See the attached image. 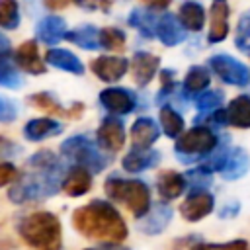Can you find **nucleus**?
Here are the masks:
<instances>
[{"instance_id":"f257e3e1","label":"nucleus","mask_w":250,"mask_h":250,"mask_svg":"<svg viewBox=\"0 0 250 250\" xmlns=\"http://www.w3.org/2000/svg\"><path fill=\"white\" fill-rule=\"evenodd\" d=\"M29 172L21 176L10 189V201L21 205L37 199L51 197L59 191L64 180V168L51 150H39L27 160Z\"/></svg>"},{"instance_id":"f03ea898","label":"nucleus","mask_w":250,"mask_h":250,"mask_svg":"<svg viewBox=\"0 0 250 250\" xmlns=\"http://www.w3.org/2000/svg\"><path fill=\"white\" fill-rule=\"evenodd\" d=\"M72 225L82 236L104 244H119L127 238V225L123 217L104 199H94L88 205L78 207L72 213Z\"/></svg>"},{"instance_id":"7ed1b4c3","label":"nucleus","mask_w":250,"mask_h":250,"mask_svg":"<svg viewBox=\"0 0 250 250\" xmlns=\"http://www.w3.org/2000/svg\"><path fill=\"white\" fill-rule=\"evenodd\" d=\"M18 234L31 250H61L62 229L57 215L49 211H33L20 219Z\"/></svg>"},{"instance_id":"20e7f679","label":"nucleus","mask_w":250,"mask_h":250,"mask_svg":"<svg viewBox=\"0 0 250 250\" xmlns=\"http://www.w3.org/2000/svg\"><path fill=\"white\" fill-rule=\"evenodd\" d=\"M109 199L123 203L133 217L141 219L150 209V189L143 180H125L119 176H109L104 184Z\"/></svg>"},{"instance_id":"39448f33","label":"nucleus","mask_w":250,"mask_h":250,"mask_svg":"<svg viewBox=\"0 0 250 250\" xmlns=\"http://www.w3.org/2000/svg\"><path fill=\"white\" fill-rule=\"evenodd\" d=\"M219 137L211 131V127L205 125H193L189 131L178 137L174 145V152L180 162L191 164L197 160H203L205 156H211L213 150L219 146Z\"/></svg>"},{"instance_id":"423d86ee","label":"nucleus","mask_w":250,"mask_h":250,"mask_svg":"<svg viewBox=\"0 0 250 250\" xmlns=\"http://www.w3.org/2000/svg\"><path fill=\"white\" fill-rule=\"evenodd\" d=\"M61 152H62L66 158L74 160L78 166L88 168L92 174L102 172V170L107 166V162H109V158L104 156L102 150H100L90 139H86L84 135H74V137L66 139V141L61 145Z\"/></svg>"},{"instance_id":"0eeeda50","label":"nucleus","mask_w":250,"mask_h":250,"mask_svg":"<svg viewBox=\"0 0 250 250\" xmlns=\"http://www.w3.org/2000/svg\"><path fill=\"white\" fill-rule=\"evenodd\" d=\"M209 66L223 82L230 86H246L250 82V72L246 64H242L230 55H213L209 59Z\"/></svg>"},{"instance_id":"6e6552de","label":"nucleus","mask_w":250,"mask_h":250,"mask_svg":"<svg viewBox=\"0 0 250 250\" xmlns=\"http://www.w3.org/2000/svg\"><path fill=\"white\" fill-rule=\"evenodd\" d=\"M211 119L219 125L250 129V96H236L225 109H215Z\"/></svg>"},{"instance_id":"1a4fd4ad","label":"nucleus","mask_w":250,"mask_h":250,"mask_svg":"<svg viewBox=\"0 0 250 250\" xmlns=\"http://www.w3.org/2000/svg\"><path fill=\"white\" fill-rule=\"evenodd\" d=\"M215 207V197L207 191V189H199V191H191L186 201L180 205V215L189 221V223H197L201 219H205Z\"/></svg>"},{"instance_id":"9d476101","label":"nucleus","mask_w":250,"mask_h":250,"mask_svg":"<svg viewBox=\"0 0 250 250\" xmlns=\"http://www.w3.org/2000/svg\"><path fill=\"white\" fill-rule=\"evenodd\" d=\"M100 104H102V107H105L111 113L125 115V113H131L135 109L137 98L131 90L115 86V88H105L100 92Z\"/></svg>"},{"instance_id":"9b49d317","label":"nucleus","mask_w":250,"mask_h":250,"mask_svg":"<svg viewBox=\"0 0 250 250\" xmlns=\"http://www.w3.org/2000/svg\"><path fill=\"white\" fill-rule=\"evenodd\" d=\"M98 145L109 152H117L123 143H125V129H123V121L109 115L102 121L100 129H98Z\"/></svg>"},{"instance_id":"f8f14e48","label":"nucleus","mask_w":250,"mask_h":250,"mask_svg":"<svg viewBox=\"0 0 250 250\" xmlns=\"http://www.w3.org/2000/svg\"><path fill=\"white\" fill-rule=\"evenodd\" d=\"M129 62L123 57H98L92 61V72L104 82H115L125 76Z\"/></svg>"},{"instance_id":"ddd939ff","label":"nucleus","mask_w":250,"mask_h":250,"mask_svg":"<svg viewBox=\"0 0 250 250\" xmlns=\"http://www.w3.org/2000/svg\"><path fill=\"white\" fill-rule=\"evenodd\" d=\"M158 57L152 55V53H145V51H139L133 55V61H131V74H133V80L137 86H146L156 70H158Z\"/></svg>"},{"instance_id":"4468645a","label":"nucleus","mask_w":250,"mask_h":250,"mask_svg":"<svg viewBox=\"0 0 250 250\" xmlns=\"http://www.w3.org/2000/svg\"><path fill=\"white\" fill-rule=\"evenodd\" d=\"M172 221V209L166 203H156L145 217L139 219V230L145 234H160Z\"/></svg>"},{"instance_id":"2eb2a0df","label":"nucleus","mask_w":250,"mask_h":250,"mask_svg":"<svg viewBox=\"0 0 250 250\" xmlns=\"http://www.w3.org/2000/svg\"><path fill=\"white\" fill-rule=\"evenodd\" d=\"M229 4L227 0H213L211 4V23L207 39L209 43H221L229 33Z\"/></svg>"},{"instance_id":"dca6fc26","label":"nucleus","mask_w":250,"mask_h":250,"mask_svg":"<svg viewBox=\"0 0 250 250\" xmlns=\"http://www.w3.org/2000/svg\"><path fill=\"white\" fill-rule=\"evenodd\" d=\"M160 162V152L154 150V148H131L123 160H121V166L123 170L127 172H143V170H148V168H154L156 164Z\"/></svg>"},{"instance_id":"f3484780","label":"nucleus","mask_w":250,"mask_h":250,"mask_svg":"<svg viewBox=\"0 0 250 250\" xmlns=\"http://www.w3.org/2000/svg\"><path fill=\"white\" fill-rule=\"evenodd\" d=\"M156 37L166 45V47H174L178 43H182L186 39V31L180 25L178 16L174 14H162L156 20V29H154Z\"/></svg>"},{"instance_id":"a211bd4d","label":"nucleus","mask_w":250,"mask_h":250,"mask_svg":"<svg viewBox=\"0 0 250 250\" xmlns=\"http://www.w3.org/2000/svg\"><path fill=\"white\" fill-rule=\"evenodd\" d=\"M66 21L59 16H47L37 23V39L49 47H55L62 39H66Z\"/></svg>"},{"instance_id":"6ab92c4d","label":"nucleus","mask_w":250,"mask_h":250,"mask_svg":"<svg viewBox=\"0 0 250 250\" xmlns=\"http://www.w3.org/2000/svg\"><path fill=\"white\" fill-rule=\"evenodd\" d=\"M61 188L64 189L66 195H70V197H80V195H84L86 191H90V188H92V172H90L88 168L76 164V166H72V168L66 172V176H64Z\"/></svg>"},{"instance_id":"aec40b11","label":"nucleus","mask_w":250,"mask_h":250,"mask_svg":"<svg viewBox=\"0 0 250 250\" xmlns=\"http://www.w3.org/2000/svg\"><path fill=\"white\" fill-rule=\"evenodd\" d=\"M248 170H250V156H248V152L244 148H240V146H234V148L229 150V154H227V158H225V162H223L219 172H221V176L225 180H238Z\"/></svg>"},{"instance_id":"412c9836","label":"nucleus","mask_w":250,"mask_h":250,"mask_svg":"<svg viewBox=\"0 0 250 250\" xmlns=\"http://www.w3.org/2000/svg\"><path fill=\"white\" fill-rule=\"evenodd\" d=\"M14 57H16L18 66L23 68L29 74H43L47 70L45 68V62L39 57V49H37V43L35 41H23L18 47V51H16Z\"/></svg>"},{"instance_id":"4be33fe9","label":"nucleus","mask_w":250,"mask_h":250,"mask_svg":"<svg viewBox=\"0 0 250 250\" xmlns=\"http://www.w3.org/2000/svg\"><path fill=\"white\" fill-rule=\"evenodd\" d=\"M160 129L154 119L150 117H139L131 125V141L135 148H150V145L158 139Z\"/></svg>"},{"instance_id":"5701e85b","label":"nucleus","mask_w":250,"mask_h":250,"mask_svg":"<svg viewBox=\"0 0 250 250\" xmlns=\"http://www.w3.org/2000/svg\"><path fill=\"white\" fill-rule=\"evenodd\" d=\"M188 188V180L186 176H182L180 172H174V170H166L162 172L158 178H156V189L160 193L162 199L170 201V199H176L180 197Z\"/></svg>"},{"instance_id":"b1692460","label":"nucleus","mask_w":250,"mask_h":250,"mask_svg":"<svg viewBox=\"0 0 250 250\" xmlns=\"http://www.w3.org/2000/svg\"><path fill=\"white\" fill-rule=\"evenodd\" d=\"M62 133V125L55 119H49V117H37V119H29L23 127V137L27 141H43V139H49V137H55Z\"/></svg>"},{"instance_id":"393cba45","label":"nucleus","mask_w":250,"mask_h":250,"mask_svg":"<svg viewBox=\"0 0 250 250\" xmlns=\"http://www.w3.org/2000/svg\"><path fill=\"white\" fill-rule=\"evenodd\" d=\"M45 61L51 64V66H55V68H61V70H64V72H70V74H84V64H82V61L74 55V53H70V51H66V49H49L47 51V55H45Z\"/></svg>"},{"instance_id":"a878e982","label":"nucleus","mask_w":250,"mask_h":250,"mask_svg":"<svg viewBox=\"0 0 250 250\" xmlns=\"http://www.w3.org/2000/svg\"><path fill=\"white\" fill-rule=\"evenodd\" d=\"M180 23L189 31H201L205 23V10L199 2H184L178 12Z\"/></svg>"},{"instance_id":"bb28decb","label":"nucleus","mask_w":250,"mask_h":250,"mask_svg":"<svg viewBox=\"0 0 250 250\" xmlns=\"http://www.w3.org/2000/svg\"><path fill=\"white\" fill-rule=\"evenodd\" d=\"M66 39L70 43L82 47V49H88V51H96V49L102 47L100 45V31L94 25H90V23L88 25H80V27L68 31L66 33Z\"/></svg>"},{"instance_id":"cd10ccee","label":"nucleus","mask_w":250,"mask_h":250,"mask_svg":"<svg viewBox=\"0 0 250 250\" xmlns=\"http://www.w3.org/2000/svg\"><path fill=\"white\" fill-rule=\"evenodd\" d=\"M211 82V74L205 66H191L184 78V92L186 96H195V94H201Z\"/></svg>"},{"instance_id":"c85d7f7f","label":"nucleus","mask_w":250,"mask_h":250,"mask_svg":"<svg viewBox=\"0 0 250 250\" xmlns=\"http://www.w3.org/2000/svg\"><path fill=\"white\" fill-rule=\"evenodd\" d=\"M160 125H162L164 135L178 139L180 133L184 131V117L172 105H162L160 107Z\"/></svg>"},{"instance_id":"c756f323","label":"nucleus","mask_w":250,"mask_h":250,"mask_svg":"<svg viewBox=\"0 0 250 250\" xmlns=\"http://www.w3.org/2000/svg\"><path fill=\"white\" fill-rule=\"evenodd\" d=\"M156 20H158V18H154L150 12H146V10H143V8H135V10L129 14V25L137 27L145 37L156 35V33H154V29H156Z\"/></svg>"},{"instance_id":"7c9ffc66","label":"nucleus","mask_w":250,"mask_h":250,"mask_svg":"<svg viewBox=\"0 0 250 250\" xmlns=\"http://www.w3.org/2000/svg\"><path fill=\"white\" fill-rule=\"evenodd\" d=\"M20 25V6L18 0H0V27L16 29Z\"/></svg>"},{"instance_id":"2f4dec72","label":"nucleus","mask_w":250,"mask_h":250,"mask_svg":"<svg viewBox=\"0 0 250 250\" xmlns=\"http://www.w3.org/2000/svg\"><path fill=\"white\" fill-rule=\"evenodd\" d=\"M100 45L107 51H119L125 49V33L117 27H104L100 31Z\"/></svg>"},{"instance_id":"473e14b6","label":"nucleus","mask_w":250,"mask_h":250,"mask_svg":"<svg viewBox=\"0 0 250 250\" xmlns=\"http://www.w3.org/2000/svg\"><path fill=\"white\" fill-rule=\"evenodd\" d=\"M221 104H223V92L221 90H205V92L197 94V98H195V105H197L199 113L215 111Z\"/></svg>"},{"instance_id":"72a5a7b5","label":"nucleus","mask_w":250,"mask_h":250,"mask_svg":"<svg viewBox=\"0 0 250 250\" xmlns=\"http://www.w3.org/2000/svg\"><path fill=\"white\" fill-rule=\"evenodd\" d=\"M21 84H23V78L20 76V72L14 66H10L6 61H2L0 62V86L8 90H18L21 88Z\"/></svg>"},{"instance_id":"f704fd0d","label":"nucleus","mask_w":250,"mask_h":250,"mask_svg":"<svg viewBox=\"0 0 250 250\" xmlns=\"http://www.w3.org/2000/svg\"><path fill=\"white\" fill-rule=\"evenodd\" d=\"M236 47L250 55V10L246 14L240 16L238 20V27H236Z\"/></svg>"},{"instance_id":"c9c22d12","label":"nucleus","mask_w":250,"mask_h":250,"mask_svg":"<svg viewBox=\"0 0 250 250\" xmlns=\"http://www.w3.org/2000/svg\"><path fill=\"white\" fill-rule=\"evenodd\" d=\"M29 102H31L33 105H37L39 109H45V111H49V113H62V115H68V113L62 109V105H61L59 102H55V98L49 96L47 92L33 94V96L29 98Z\"/></svg>"},{"instance_id":"e433bc0d","label":"nucleus","mask_w":250,"mask_h":250,"mask_svg":"<svg viewBox=\"0 0 250 250\" xmlns=\"http://www.w3.org/2000/svg\"><path fill=\"white\" fill-rule=\"evenodd\" d=\"M191 250H250V246L246 240L236 238L230 242H199Z\"/></svg>"},{"instance_id":"4c0bfd02","label":"nucleus","mask_w":250,"mask_h":250,"mask_svg":"<svg viewBox=\"0 0 250 250\" xmlns=\"http://www.w3.org/2000/svg\"><path fill=\"white\" fill-rule=\"evenodd\" d=\"M18 117V105L10 100L0 96V123H12Z\"/></svg>"},{"instance_id":"58836bf2","label":"nucleus","mask_w":250,"mask_h":250,"mask_svg":"<svg viewBox=\"0 0 250 250\" xmlns=\"http://www.w3.org/2000/svg\"><path fill=\"white\" fill-rule=\"evenodd\" d=\"M14 180H18V168L8 160H0V188L12 184Z\"/></svg>"},{"instance_id":"ea45409f","label":"nucleus","mask_w":250,"mask_h":250,"mask_svg":"<svg viewBox=\"0 0 250 250\" xmlns=\"http://www.w3.org/2000/svg\"><path fill=\"white\" fill-rule=\"evenodd\" d=\"M20 152H21V148L16 143H12L10 139L0 137V160H8V158H12Z\"/></svg>"},{"instance_id":"a19ab883","label":"nucleus","mask_w":250,"mask_h":250,"mask_svg":"<svg viewBox=\"0 0 250 250\" xmlns=\"http://www.w3.org/2000/svg\"><path fill=\"white\" fill-rule=\"evenodd\" d=\"M113 0H84L82 6L84 8H90V10H109Z\"/></svg>"},{"instance_id":"79ce46f5","label":"nucleus","mask_w":250,"mask_h":250,"mask_svg":"<svg viewBox=\"0 0 250 250\" xmlns=\"http://www.w3.org/2000/svg\"><path fill=\"white\" fill-rule=\"evenodd\" d=\"M238 213V203H230V205H225L221 211H219V217L221 219H230Z\"/></svg>"},{"instance_id":"37998d69","label":"nucleus","mask_w":250,"mask_h":250,"mask_svg":"<svg viewBox=\"0 0 250 250\" xmlns=\"http://www.w3.org/2000/svg\"><path fill=\"white\" fill-rule=\"evenodd\" d=\"M8 57H10V41H8L6 35L0 33V62L6 61Z\"/></svg>"},{"instance_id":"c03bdc74","label":"nucleus","mask_w":250,"mask_h":250,"mask_svg":"<svg viewBox=\"0 0 250 250\" xmlns=\"http://www.w3.org/2000/svg\"><path fill=\"white\" fill-rule=\"evenodd\" d=\"M68 2H72V0H45V6L51 8V10H61V8H64Z\"/></svg>"},{"instance_id":"a18cd8bd","label":"nucleus","mask_w":250,"mask_h":250,"mask_svg":"<svg viewBox=\"0 0 250 250\" xmlns=\"http://www.w3.org/2000/svg\"><path fill=\"white\" fill-rule=\"evenodd\" d=\"M145 4H148L150 8H166L172 0H143Z\"/></svg>"},{"instance_id":"49530a36","label":"nucleus","mask_w":250,"mask_h":250,"mask_svg":"<svg viewBox=\"0 0 250 250\" xmlns=\"http://www.w3.org/2000/svg\"><path fill=\"white\" fill-rule=\"evenodd\" d=\"M105 250H129V248H123V246H119V244H109Z\"/></svg>"},{"instance_id":"de8ad7c7","label":"nucleus","mask_w":250,"mask_h":250,"mask_svg":"<svg viewBox=\"0 0 250 250\" xmlns=\"http://www.w3.org/2000/svg\"><path fill=\"white\" fill-rule=\"evenodd\" d=\"M86 250H96V248H86Z\"/></svg>"}]
</instances>
